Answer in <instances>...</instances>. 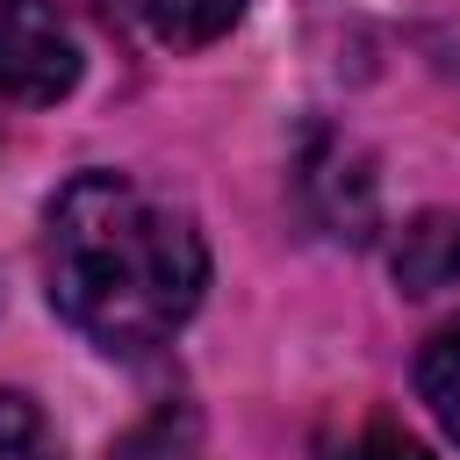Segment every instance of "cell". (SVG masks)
Instances as JSON below:
<instances>
[{
  "instance_id": "6",
  "label": "cell",
  "mask_w": 460,
  "mask_h": 460,
  "mask_svg": "<svg viewBox=\"0 0 460 460\" xmlns=\"http://www.w3.org/2000/svg\"><path fill=\"white\" fill-rule=\"evenodd\" d=\"M417 395L431 402V417L446 424V438H460V316L424 338V352H417Z\"/></svg>"
},
{
  "instance_id": "5",
  "label": "cell",
  "mask_w": 460,
  "mask_h": 460,
  "mask_svg": "<svg viewBox=\"0 0 460 460\" xmlns=\"http://www.w3.org/2000/svg\"><path fill=\"white\" fill-rule=\"evenodd\" d=\"M129 14H137L158 43L194 50V43H216V36L244 14V0H129Z\"/></svg>"
},
{
  "instance_id": "9",
  "label": "cell",
  "mask_w": 460,
  "mask_h": 460,
  "mask_svg": "<svg viewBox=\"0 0 460 460\" xmlns=\"http://www.w3.org/2000/svg\"><path fill=\"white\" fill-rule=\"evenodd\" d=\"M331 460H431L402 424H388V417H359L338 446H331Z\"/></svg>"
},
{
  "instance_id": "8",
  "label": "cell",
  "mask_w": 460,
  "mask_h": 460,
  "mask_svg": "<svg viewBox=\"0 0 460 460\" xmlns=\"http://www.w3.org/2000/svg\"><path fill=\"white\" fill-rule=\"evenodd\" d=\"M0 460H65L50 424H43V410L29 395H14V388L0 395Z\"/></svg>"
},
{
  "instance_id": "1",
  "label": "cell",
  "mask_w": 460,
  "mask_h": 460,
  "mask_svg": "<svg viewBox=\"0 0 460 460\" xmlns=\"http://www.w3.org/2000/svg\"><path fill=\"white\" fill-rule=\"evenodd\" d=\"M43 280L79 338L129 359L194 316L208 288V244L187 208L137 187L129 172H79L50 201Z\"/></svg>"
},
{
  "instance_id": "2",
  "label": "cell",
  "mask_w": 460,
  "mask_h": 460,
  "mask_svg": "<svg viewBox=\"0 0 460 460\" xmlns=\"http://www.w3.org/2000/svg\"><path fill=\"white\" fill-rule=\"evenodd\" d=\"M79 86V43L50 0H0V93L50 108Z\"/></svg>"
},
{
  "instance_id": "4",
  "label": "cell",
  "mask_w": 460,
  "mask_h": 460,
  "mask_svg": "<svg viewBox=\"0 0 460 460\" xmlns=\"http://www.w3.org/2000/svg\"><path fill=\"white\" fill-rule=\"evenodd\" d=\"M388 266H395V280H402L410 295H438V288H453V280H460V216H446V208L417 216V223L395 237Z\"/></svg>"
},
{
  "instance_id": "7",
  "label": "cell",
  "mask_w": 460,
  "mask_h": 460,
  "mask_svg": "<svg viewBox=\"0 0 460 460\" xmlns=\"http://www.w3.org/2000/svg\"><path fill=\"white\" fill-rule=\"evenodd\" d=\"M115 460H208V446H201L194 410H158V417H144V424L115 446Z\"/></svg>"
},
{
  "instance_id": "3",
  "label": "cell",
  "mask_w": 460,
  "mask_h": 460,
  "mask_svg": "<svg viewBox=\"0 0 460 460\" xmlns=\"http://www.w3.org/2000/svg\"><path fill=\"white\" fill-rule=\"evenodd\" d=\"M302 187H309V201H316L331 237H367L374 230V172H367V158L345 137H309Z\"/></svg>"
}]
</instances>
